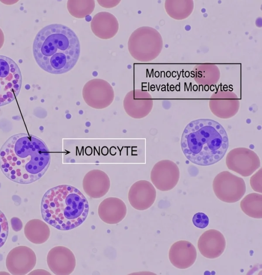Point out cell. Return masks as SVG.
Returning a JSON list of instances; mask_svg holds the SVG:
<instances>
[{"instance_id": "cell-9", "label": "cell", "mask_w": 262, "mask_h": 275, "mask_svg": "<svg viewBox=\"0 0 262 275\" xmlns=\"http://www.w3.org/2000/svg\"><path fill=\"white\" fill-rule=\"evenodd\" d=\"M226 164L228 169L243 177L251 175L260 166L258 155L246 147H236L227 154Z\"/></svg>"}, {"instance_id": "cell-1", "label": "cell", "mask_w": 262, "mask_h": 275, "mask_svg": "<svg viewBox=\"0 0 262 275\" xmlns=\"http://www.w3.org/2000/svg\"><path fill=\"white\" fill-rule=\"evenodd\" d=\"M49 150L39 138L19 133L9 138L0 149V167L10 180L29 184L39 180L48 170Z\"/></svg>"}, {"instance_id": "cell-8", "label": "cell", "mask_w": 262, "mask_h": 275, "mask_svg": "<svg viewBox=\"0 0 262 275\" xmlns=\"http://www.w3.org/2000/svg\"><path fill=\"white\" fill-rule=\"evenodd\" d=\"M82 97L89 106L96 109H103L113 102L115 95L110 83L102 79L95 78L84 84Z\"/></svg>"}, {"instance_id": "cell-12", "label": "cell", "mask_w": 262, "mask_h": 275, "mask_svg": "<svg viewBox=\"0 0 262 275\" xmlns=\"http://www.w3.org/2000/svg\"><path fill=\"white\" fill-rule=\"evenodd\" d=\"M36 263L34 252L29 247L19 246L12 249L6 258V267L12 274H26Z\"/></svg>"}, {"instance_id": "cell-23", "label": "cell", "mask_w": 262, "mask_h": 275, "mask_svg": "<svg viewBox=\"0 0 262 275\" xmlns=\"http://www.w3.org/2000/svg\"><path fill=\"white\" fill-rule=\"evenodd\" d=\"M95 6L94 0H69L67 2L69 12L72 16L78 18H83L91 14Z\"/></svg>"}, {"instance_id": "cell-27", "label": "cell", "mask_w": 262, "mask_h": 275, "mask_svg": "<svg viewBox=\"0 0 262 275\" xmlns=\"http://www.w3.org/2000/svg\"><path fill=\"white\" fill-rule=\"evenodd\" d=\"M120 1H98L99 4L104 8H112L117 5Z\"/></svg>"}, {"instance_id": "cell-10", "label": "cell", "mask_w": 262, "mask_h": 275, "mask_svg": "<svg viewBox=\"0 0 262 275\" xmlns=\"http://www.w3.org/2000/svg\"><path fill=\"white\" fill-rule=\"evenodd\" d=\"M180 170L177 164L170 160H162L156 163L150 172L154 186L161 191H168L178 184Z\"/></svg>"}, {"instance_id": "cell-15", "label": "cell", "mask_w": 262, "mask_h": 275, "mask_svg": "<svg viewBox=\"0 0 262 275\" xmlns=\"http://www.w3.org/2000/svg\"><path fill=\"white\" fill-rule=\"evenodd\" d=\"M239 100L234 92L220 91L213 94L209 101V107L216 116L228 119L234 116L238 111Z\"/></svg>"}, {"instance_id": "cell-2", "label": "cell", "mask_w": 262, "mask_h": 275, "mask_svg": "<svg viewBox=\"0 0 262 275\" xmlns=\"http://www.w3.org/2000/svg\"><path fill=\"white\" fill-rule=\"evenodd\" d=\"M80 52L79 39L69 27L58 24L47 25L37 34L33 53L38 65L51 74H61L76 64Z\"/></svg>"}, {"instance_id": "cell-16", "label": "cell", "mask_w": 262, "mask_h": 275, "mask_svg": "<svg viewBox=\"0 0 262 275\" xmlns=\"http://www.w3.org/2000/svg\"><path fill=\"white\" fill-rule=\"evenodd\" d=\"M198 247L202 256L208 259H215L223 253L226 240L220 231L211 229L205 231L200 237Z\"/></svg>"}, {"instance_id": "cell-18", "label": "cell", "mask_w": 262, "mask_h": 275, "mask_svg": "<svg viewBox=\"0 0 262 275\" xmlns=\"http://www.w3.org/2000/svg\"><path fill=\"white\" fill-rule=\"evenodd\" d=\"M169 259L175 267L184 269L191 267L195 262L197 252L190 242L180 240L174 243L169 250Z\"/></svg>"}, {"instance_id": "cell-7", "label": "cell", "mask_w": 262, "mask_h": 275, "mask_svg": "<svg viewBox=\"0 0 262 275\" xmlns=\"http://www.w3.org/2000/svg\"><path fill=\"white\" fill-rule=\"evenodd\" d=\"M212 187L219 199L229 203L240 200L246 191L244 179L228 171L219 173L213 181Z\"/></svg>"}, {"instance_id": "cell-3", "label": "cell", "mask_w": 262, "mask_h": 275, "mask_svg": "<svg viewBox=\"0 0 262 275\" xmlns=\"http://www.w3.org/2000/svg\"><path fill=\"white\" fill-rule=\"evenodd\" d=\"M183 154L191 162L201 166L212 165L225 156L229 139L224 128L209 119L191 121L185 128L181 139Z\"/></svg>"}, {"instance_id": "cell-20", "label": "cell", "mask_w": 262, "mask_h": 275, "mask_svg": "<svg viewBox=\"0 0 262 275\" xmlns=\"http://www.w3.org/2000/svg\"><path fill=\"white\" fill-rule=\"evenodd\" d=\"M92 32L98 38L108 39L114 37L119 29L117 18L107 12H100L95 14L91 23Z\"/></svg>"}, {"instance_id": "cell-21", "label": "cell", "mask_w": 262, "mask_h": 275, "mask_svg": "<svg viewBox=\"0 0 262 275\" xmlns=\"http://www.w3.org/2000/svg\"><path fill=\"white\" fill-rule=\"evenodd\" d=\"M24 234L31 242L40 244L46 242L50 235L48 225L39 219L28 221L24 228Z\"/></svg>"}, {"instance_id": "cell-17", "label": "cell", "mask_w": 262, "mask_h": 275, "mask_svg": "<svg viewBox=\"0 0 262 275\" xmlns=\"http://www.w3.org/2000/svg\"><path fill=\"white\" fill-rule=\"evenodd\" d=\"M110 186L111 181L108 175L98 169L88 172L82 180V187L85 193L94 199L100 198L105 195Z\"/></svg>"}, {"instance_id": "cell-19", "label": "cell", "mask_w": 262, "mask_h": 275, "mask_svg": "<svg viewBox=\"0 0 262 275\" xmlns=\"http://www.w3.org/2000/svg\"><path fill=\"white\" fill-rule=\"evenodd\" d=\"M127 213L126 205L120 198L108 197L99 204L98 214L100 219L108 224H116L125 217Z\"/></svg>"}, {"instance_id": "cell-5", "label": "cell", "mask_w": 262, "mask_h": 275, "mask_svg": "<svg viewBox=\"0 0 262 275\" xmlns=\"http://www.w3.org/2000/svg\"><path fill=\"white\" fill-rule=\"evenodd\" d=\"M162 40L157 30L149 27L135 30L128 41V49L131 56L140 62L155 59L160 52Z\"/></svg>"}, {"instance_id": "cell-22", "label": "cell", "mask_w": 262, "mask_h": 275, "mask_svg": "<svg viewBox=\"0 0 262 275\" xmlns=\"http://www.w3.org/2000/svg\"><path fill=\"white\" fill-rule=\"evenodd\" d=\"M240 206L242 211L253 218H262V195L252 193L246 195L241 201Z\"/></svg>"}, {"instance_id": "cell-24", "label": "cell", "mask_w": 262, "mask_h": 275, "mask_svg": "<svg viewBox=\"0 0 262 275\" xmlns=\"http://www.w3.org/2000/svg\"><path fill=\"white\" fill-rule=\"evenodd\" d=\"M9 226L4 214L0 210V248L5 244L8 235Z\"/></svg>"}, {"instance_id": "cell-25", "label": "cell", "mask_w": 262, "mask_h": 275, "mask_svg": "<svg viewBox=\"0 0 262 275\" xmlns=\"http://www.w3.org/2000/svg\"><path fill=\"white\" fill-rule=\"evenodd\" d=\"M192 221L195 227L201 229L206 228L209 223V219L207 215L202 212L195 214L193 216Z\"/></svg>"}, {"instance_id": "cell-6", "label": "cell", "mask_w": 262, "mask_h": 275, "mask_svg": "<svg viewBox=\"0 0 262 275\" xmlns=\"http://www.w3.org/2000/svg\"><path fill=\"white\" fill-rule=\"evenodd\" d=\"M21 82V72L16 63L9 57L0 55V107L15 99Z\"/></svg>"}, {"instance_id": "cell-28", "label": "cell", "mask_w": 262, "mask_h": 275, "mask_svg": "<svg viewBox=\"0 0 262 275\" xmlns=\"http://www.w3.org/2000/svg\"><path fill=\"white\" fill-rule=\"evenodd\" d=\"M11 226L15 231H19L22 228V222L17 218H13L11 220Z\"/></svg>"}, {"instance_id": "cell-13", "label": "cell", "mask_w": 262, "mask_h": 275, "mask_svg": "<svg viewBox=\"0 0 262 275\" xmlns=\"http://www.w3.org/2000/svg\"><path fill=\"white\" fill-rule=\"evenodd\" d=\"M47 262L50 270L56 275L71 274L76 264L73 252L63 246H55L50 249L47 255Z\"/></svg>"}, {"instance_id": "cell-4", "label": "cell", "mask_w": 262, "mask_h": 275, "mask_svg": "<svg viewBox=\"0 0 262 275\" xmlns=\"http://www.w3.org/2000/svg\"><path fill=\"white\" fill-rule=\"evenodd\" d=\"M41 214L44 221L60 230L80 226L86 219L88 201L76 187L60 185L48 189L42 197Z\"/></svg>"}, {"instance_id": "cell-26", "label": "cell", "mask_w": 262, "mask_h": 275, "mask_svg": "<svg viewBox=\"0 0 262 275\" xmlns=\"http://www.w3.org/2000/svg\"><path fill=\"white\" fill-rule=\"evenodd\" d=\"M260 168L250 178V183L252 188L255 192L262 193V172Z\"/></svg>"}, {"instance_id": "cell-29", "label": "cell", "mask_w": 262, "mask_h": 275, "mask_svg": "<svg viewBox=\"0 0 262 275\" xmlns=\"http://www.w3.org/2000/svg\"><path fill=\"white\" fill-rule=\"evenodd\" d=\"M4 40H5L4 34L3 33V31L0 28V49L3 46V44L4 43Z\"/></svg>"}, {"instance_id": "cell-14", "label": "cell", "mask_w": 262, "mask_h": 275, "mask_svg": "<svg viewBox=\"0 0 262 275\" xmlns=\"http://www.w3.org/2000/svg\"><path fill=\"white\" fill-rule=\"evenodd\" d=\"M157 192L154 185L149 181L139 180L130 186L128 200L130 205L138 210L148 209L154 203Z\"/></svg>"}, {"instance_id": "cell-11", "label": "cell", "mask_w": 262, "mask_h": 275, "mask_svg": "<svg viewBox=\"0 0 262 275\" xmlns=\"http://www.w3.org/2000/svg\"><path fill=\"white\" fill-rule=\"evenodd\" d=\"M153 100L146 91L134 89L128 92L123 99V107L127 114L135 119L146 117L152 110Z\"/></svg>"}]
</instances>
